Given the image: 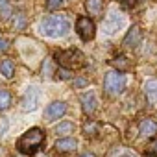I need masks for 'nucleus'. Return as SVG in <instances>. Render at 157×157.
<instances>
[{"label":"nucleus","mask_w":157,"mask_h":157,"mask_svg":"<svg viewBox=\"0 0 157 157\" xmlns=\"http://www.w3.org/2000/svg\"><path fill=\"white\" fill-rule=\"evenodd\" d=\"M39 30L44 37H50V39L65 37L70 30V21L67 15H48L41 21Z\"/></svg>","instance_id":"f257e3e1"},{"label":"nucleus","mask_w":157,"mask_h":157,"mask_svg":"<svg viewBox=\"0 0 157 157\" xmlns=\"http://www.w3.org/2000/svg\"><path fill=\"white\" fill-rule=\"evenodd\" d=\"M43 144H44V131L39 128H32L21 135V139L17 140V150L22 155H33L39 151Z\"/></svg>","instance_id":"f03ea898"},{"label":"nucleus","mask_w":157,"mask_h":157,"mask_svg":"<svg viewBox=\"0 0 157 157\" xmlns=\"http://www.w3.org/2000/svg\"><path fill=\"white\" fill-rule=\"evenodd\" d=\"M54 59L59 63V67H63L67 70H76V68H82L85 65V56L80 50H74V48L57 52L54 56Z\"/></svg>","instance_id":"7ed1b4c3"},{"label":"nucleus","mask_w":157,"mask_h":157,"mask_svg":"<svg viewBox=\"0 0 157 157\" xmlns=\"http://www.w3.org/2000/svg\"><path fill=\"white\" fill-rule=\"evenodd\" d=\"M104 89L107 94H120L124 89H126V76L122 72H107L105 74V80H104Z\"/></svg>","instance_id":"20e7f679"},{"label":"nucleus","mask_w":157,"mask_h":157,"mask_svg":"<svg viewBox=\"0 0 157 157\" xmlns=\"http://www.w3.org/2000/svg\"><path fill=\"white\" fill-rule=\"evenodd\" d=\"M39 100H41V89L35 85H30L22 96V102H21L22 111H35L39 107Z\"/></svg>","instance_id":"39448f33"},{"label":"nucleus","mask_w":157,"mask_h":157,"mask_svg":"<svg viewBox=\"0 0 157 157\" xmlns=\"http://www.w3.org/2000/svg\"><path fill=\"white\" fill-rule=\"evenodd\" d=\"M76 32H78V35H80L83 41H93L94 33H96V26H94L93 19H89V17H78Z\"/></svg>","instance_id":"423d86ee"},{"label":"nucleus","mask_w":157,"mask_h":157,"mask_svg":"<svg viewBox=\"0 0 157 157\" xmlns=\"http://www.w3.org/2000/svg\"><path fill=\"white\" fill-rule=\"evenodd\" d=\"M124 24H126L124 15L118 13V11H111V13L105 17V21H104V32L109 33V35H113V33H117Z\"/></svg>","instance_id":"0eeeda50"},{"label":"nucleus","mask_w":157,"mask_h":157,"mask_svg":"<svg viewBox=\"0 0 157 157\" xmlns=\"http://www.w3.org/2000/svg\"><path fill=\"white\" fill-rule=\"evenodd\" d=\"M65 111H67V104H65V102H52V104H48V107L44 109V118H46L48 122H54V120L61 118V117L65 115Z\"/></svg>","instance_id":"6e6552de"},{"label":"nucleus","mask_w":157,"mask_h":157,"mask_svg":"<svg viewBox=\"0 0 157 157\" xmlns=\"http://www.w3.org/2000/svg\"><path fill=\"white\" fill-rule=\"evenodd\" d=\"M80 102H82V107H83V113L85 115H93L94 111H96V94L93 93V91H89V93H83L82 96H80Z\"/></svg>","instance_id":"1a4fd4ad"},{"label":"nucleus","mask_w":157,"mask_h":157,"mask_svg":"<svg viewBox=\"0 0 157 157\" xmlns=\"http://www.w3.org/2000/svg\"><path fill=\"white\" fill-rule=\"evenodd\" d=\"M140 41H142V32H140L139 26H133V28L128 32V35L124 37V46H128V48H137V46L140 44Z\"/></svg>","instance_id":"9d476101"},{"label":"nucleus","mask_w":157,"mask_h":157,"mask_svg":"<svg viewBox=\"0 0 157 157\" xmlns=\"http://www.w3.org/2000/svg\"><path fill=\"white\" fill-rule=\"evenodd\" d=\"M139 131H140L142 137H153L157 133V122L151 120V118H144L139 124Z\"/></svg>","instance_id":"9b49d317"},{"label":"nucleus","mask_w":157,"mask_h":157,"mask_svg":"<svg viewBox=\"0 0 157 157\" xmlns=\"http://www.w3.org/2000/svg\"><path fill=\"white\" fill-rule=\"evenodd\" d=\"M144 93H146L148 104H151L155 107L157 105V80H148L144 83Z\"/></svg>","instance_id":"f8f14e48"},{"label":"nucleus","mask_w":157,"mask_h":157,"mask_svg":"<svg viewBox=\"0 0 157 157\" xmlns=\"http://www.w3.org/2000/svg\"><path fill=\"white\" fill-rule=\"evenodd\" d=\"M76 146H78V140H76V139H72V137L59 139V140L56 142V150H57V151H61V153L72 151V150H76Z\"/></svg>","instance_id":"ddd939ff"},{"label":"nucleus","mask_w":157,"mask_h":157,"mask_svg":"<svg viewBox=\"0 0 157 157\" xmlns=\"http://www.w3.org/2000/svg\"><path fill=\"white\" fill-rule=\"evenodd\" d=\"M85 8L91 17H100L104 11V0H85Z\"/></svg>","instance_id":"4468645a"},{"label":"nucleus","mask_w":157,"mask_h":157,"mask_svg":"<svg viewBox=\"0 0 157 157\" xmlns=\"http://www.w3.org/2000/svg\"><path fill=\"white\" fill-rule=\"evenodd\" d=\"M111 65L117 68V72H128L129 70V61H128V57H124V56H118V57H115V59H111Z\"/></svg>","instance_id":"2eb2a0df"},{"label":"nucleus","mask_w":157,"mask_h":157,"mask_svg":"<svg viewBox=\"0 0 157 157\" xmlns=\"http://www.w3.org/2000/svg\"><path fill=\"white\" fill-rule=\"evenodd\" d=\"M0 74H2L4 78H11L15 74V65L11 59H4L2 63H0Z\"/></svg>","instance_id":"dca6fc26"},{"label":"nucleus","mask_w":157,"mask_h":157,"mask_svg":"<svg viewBox=\"0 0 157 157\" xmlns=\"http://www.w3.org/2000/svg\"><path fill=\"white\" fill-rule=\"evenodd\" d=\"M111 157H137L135 151H131L129 148H124V146H118L111 151Z\"/></svg>","instance_id":"f3484780"},{"label":"nucleus","mask_w":157,"mask_h":157,"mask_svg":"<svg viewBox=\"0 0 157 157\" xmlns=\"http://www.w3.org/2000/svg\"><path fill=\"white\" fill-rule=\"evenodd\" d=\"M83 133H85V137H96V133H98V124L96 122H85L83 124Z\"/></svg>","instance_id":"a211bd4d"},{"label":"nucleus","mask_w":157,"mask_h":157,"mask_svg":"<svg viewBox=\"0 0 157 157\" xmlns=\"http://www.w3.org/2000/svg\"><path fill=\"white\" fill-rule=\"evenodd\" d=\"M11 105V94L6 89H0V109H8Z\"/></svg>","instance_id":"6ab92c4d"},{"label":"nucleus","mask_w":157,"mask_h":157,"mask_svg":"<svg viewBox=\"0 0 157 157\" xmlns=\"http://www.w3.org/2000/svg\"><path fill=\"white\" fill-rule=\"evenodd\" d=\"M72 131H74V124L72 122H61L56 128V133L57 135H67V133H72Z\"/></svg>","instance_id":"aec40b11"},{"label":"nucleus","mask_w":157,"mask_h":157,"mask_svg":"<svg viewBox=\"0 0 157 157\" xmlns=\"http://www.w3.org/2000/svg\"><path fill=\"white\" fill-rule=\"evenodd\" d=\"M65 6V0H46V10L54 11V10H59Z\"/></svg>","instance_id":"412c9836"},{"label":"nucleus","mask_w":157,"mask_h":157,"mask_svg":"<svg viewBox=\"0 0 157 157\" xmlns=\"http://www.w3.org/2000/svg\"><path fill=\"white\" fill-rule=\"evenodd\" d=\"M0 15H2V17L11 15V8H10V4L6 2V0H0Z\"/></svg>","instance_id":"4be33fe9"},{"label":"nucleus","mask_w":157,"mask_h":157,"mask_svg":"<svg viewBox=\"0 0 157 157\" xmlns=\"http://www.w3.org/2000/svg\"><path fill=\"white\" fill-rule=\"evenodd\" d=\"M57 78H61V80H67V78H70V70H57Z\"/></svg>","instance_id":"5701e85b"},{"label":"nucleus","mask_w":157,"mask_h":157,"mask_svg":"<svg viewBox=\"0 0 157 157\" xmlns=\"http://www.w3.org/2000/svg\"><path fill=\"white\" fill-rule=\"evenodd\" d=\"M148 150H150V155H157V139L150 144V148H148Z\"/></svg>","instance_id":"b1692460"},{"label":"nucleus","mask_w":157,"mask_h":157,"mask_svg":"<svg viewBox=\"0 0 157 157\" xmlns=\"http://www.w3.org/2000/svg\"><path fill=\"white\" fill-rule=\"evenodd\" d=\"M6 50H8V41L0 35V52H6Z\"/></svg>","instance_id":"393cba45"},{"label":"nucleus","mask_w":157,"mask_h":157,"mask_svg":"<svg viewBox=\"0 0 157 157\" xmlns=\"http://www.w3.org/2000/svg\"><path fill=\"white\" fill-rule=\"evenodd\" d=\"M87 83H89L87 80H76V82H74V85H76V87H82V85H87Z\"/></svg>","instance_id":"a878e982"},{"label":"nucleus","mask_w":157,"mask_h":157,"mask_svg":"<svg viewBox=\"0 0 157 157\" xmlns=\"http://www.w3.org/2000/svg\"><path fill=\"white\" fill-rule=\"evenodd\" d=\"M80 157H96V155H94V153H82Z\"/></svg>","instance_id":"bb28decb"},{"label":"nucleus","mask_w":157,"mask_h":157,"mask_svg":"<svg viewBox=\"0 0 157 157\" xmlns=\"http://www.w3.org/2000/svg\"><path fill=\"white\" fill-rule=\"evenodd\" d=\"M146 157H157V155H146Z\"/></svg>","instance_id":"cd10ccee"},{"label":"nucleus","mask_w":157,"mask_h":157,"mask_svg":"<svg viewBox=\"0 0 157 157\" xmlns=\"http://www.w3.org/2000/svg\"><path fill=\"white\" fill-rule=\"evenodd\" d=\"M137 2H142V0H137Z\"/></svg>","instance_id":"c85d7f7f"}]
</instances>
